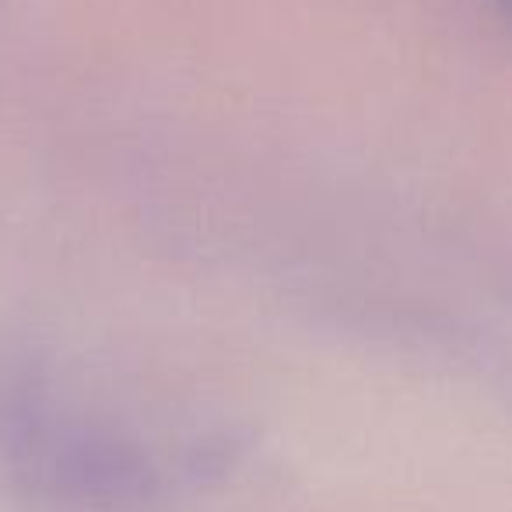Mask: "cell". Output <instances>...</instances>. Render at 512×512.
I'll return each mask as SVG.
<instances>
[{
	"label": "cell",
	"mask_w": 512,
	"mask_h": 512,
	"mask_svg": "<svg viewBox=\"0 0 512 512\" xmlns=\"http://www.w3.org/2000/svg\"><path fill=\"white\" fill-rule=\"evenodd\" d=\"M498 8H502V11H505V15H509V18H512V0H498Z\"/></svg>",
	"instance_id": "cell-1"
}]
</instances>
